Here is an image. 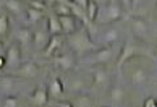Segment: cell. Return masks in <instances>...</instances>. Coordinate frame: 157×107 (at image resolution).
Returning <instances> with one entry per match:
<instances>
[{
  "label": "cell",
  "instance_id": "4",
  "mask_svg": "<svg viewBox=\"0 0 157 107\" xmlns=\"http://www.w3.org/2000/svg\"><path fill=\"white\" fill-rule=\"evenodd\" d=\"M138 55H141V49L138 46L131 44V42H126L123 46V49L120 52V58H118V68H121L126 62H130L131 58H136Z\"/></svg>",
  "mask_w": 157,
  "mask_h": 107
},
{
  "label": "cell",
  "instance_id": "24",
  "mask_svg": "<svg viewBox=\"0 0 157 107\" xmlns=\"http://www.w3.org/2000/svg\"><path fill=\"white\" fill-rule=\"evenodd\" d=\"M44 18V11L40 10H34V8H28V20H29V23H37Z\"/></svg>",
  "mask_w": 157,
  "mask_h": 107
},
{
  "label": "cell",
  "instance_id": "36",
  "mask_svg": "<svg viewBox=\"0 0 157 107\" xmlns=\"http://www.w3.org/2000/svg\"><path fill=\"white\" fill-rule=\"evenodd\" d=\"M0 55H5V52H3V44L0 42Z\"/></svg>",
  "mask_w": 157,
  "mask_h": 107
},
{
  "label": "cell",
  "instance_id": "9",
  "mask_svg": "<svg viewBox=\"0 0 157 107\" xmlns=\"http://www.w3.org/2000/svg\"><path fill=\"white\" fill-rule=\"evenodd\" d=\"M49 99H50V96H49L47 88H42V86L36 88V89L33 91V94H31V102H33L34 105H39V107L45 105V104L49 102Z\"/></svg>",
  "mask_w": 157,
  "mask_h": 107
},
{
  "label": "cell",
  "instance_id": "15",
  "mask_svg": "<svg viewBox=\"0 0 157 107\" xmlns=\"http://www.w3.org/2000/svg\"><path fill=\"white\" fill-rule=\"evenodd\" d=\"M47 31H49L50 36H60V34H63L60 18L57 15H52V16L47 18Z\"/></svg>",
  "mask_w": 157,
  "mask_h": 107
},
{
  "label": "cell",
  "instance_id": "12",
  "mask_svg": "<svg viewBox=\"0 0 157 107\" xmlns=\"http://www.w3.org/2000/svg\"><path fill=\"white\" fill-rule=\"evenodd\" d=\"M60 18V23H62V29H63V34H73L78 31L76 28V18L75 15H67V16H59Z\"/></svg>",
  "mask_w": 157,
  "mask_h": 107
},
{
  "label": "cell",
  "instance_id": "33",
  "mask_svg": "<svg viewBox=\"0 0 157 107\" xmlns=\"http://www.w3.org/2000/svg\"><path fill=\"white\" fill-rule=\"evenodd\" d=\"M59 107H73V104L70 102V101H68V102H67V101H63V102L59 104Z\"/></svg>",
  "mask_w": 157,
  "mask_h": 107
},
{
  "label": "cell",
  "instance_id": "11",
  "mask_svg": "<svg viewBox=\"0 0 157 107\" xmlns=\"http://www.w3.org/2000/svg\"><path fill=\"white\" fill-rule=\"evenodd\" d=\"M62 46H63V38H62V34H60V36H50V41H49L47 47L44 49V54H45L47 57L57 55Z\"/></svg>",
  "mask_w": 157,
  "mask_h": 107
},
{
  "label": "cell",
  "instance_id": "3",
  "mask_svg": "<svg viewBox=\"0 0 157 107\" xmlns=\"http://www.w3.org/2000/svg\"><path fill=\"white\" fill-rule=\"evenodd\" d=\"M112 58H113L112 46H102V47H99V49H96L92 52L91 57L86 58V62L92 63V65H107Z\"/></svg>",
  "mask_w": 157,
  "mask_h": 107
},
{
  "label": "cell",
  "instance_id": "5",
  "mask_svg": "<svg viewBox=\"0 0 157 107\" xmlns=\"http://www.w3.org/2000/svg\"><path fill=\"white\" fill-rule=\"evenodd\" d=\"M15 75L16 76H21V78H26V80H33L39 75V67L34 62H26V63H21L18 68L15 70Z\"/></svg>",
  "mask_w": 157,
  "mask_h": 107
},
{
  "label": "cell",
  "instance_id": "19",
  "mask_svg": "<svg viewBox=\"0 0 157 107\" xmlns=\"http://www.w3.org/2000/svg\"><path fill=\"white\" fill-rule=\"evenodd\" d=\"M15 39L18 41L20 44H29L33 42V33L29 28H20L18 31L15 33Z\"/></svg>",
  "mask_w": 157,
  "mask_h": 107
},
{
  "label": "cell",
  "instance_id": "1",
  "mask_svg": "<svg viewBox=\"0 0 157 107\" xmlns=\"http://www.w3.org/2000/svg\"><path fill=\"white\" fill-rule=\"evenodd\" d=\"M67 42L70 46V49L75 54H78V55H86L88 52H94L97 49L94 41H92L91 36H89V31L86 28H81L76 33L70 34Z\"/></svg>",
  "mask_w": 157,
  "mask_h": 107
},
{
  "label": "cell",
  "instance_id": "25",
  "mask_svg": "<svg viewBox=\"0 0 157 107\" xmlns=\"http://www.w3.org/2000/svg\"><path fill=\"white\" fill-rule=\"evenodd\" d=\"M0 86H2L3 93H7V96H8V94L13 91L15 83H13V80H10V78H2V80H0Z\"/></svg>",
  "mask_w": 157,
  "mask_h": 107
},
{
  "label": "cell",
  "instance_id": "31",
  "mask_svg": "<svg viewBox=\"0 0 157 107\" xmlns=\"http://www.w3.org/2000/svg\"><path fill=\"white\" fill-rule=\"evenodd\" d=\"M117 2L121 5V7H125V8H128V10L133 7V0H117Z\"/></svg>",
  "mask_w": 157,
  "mask_h": 107
},
{
  "label": "cell",
  "instance_id": "37",
  "mask_svg": "<svg viewBox=\"0 0 157 107\" xmlns=\"http://www.w3.org/2000/svg\"><path fill=\"white\" fill-rule=\"evenodd\" d=\"M154 15L157 16V2H155V5H154Z\"/></svg>",
  "mask_w": 157,
  "mask_h": 107
},
{
  "label": "cell",
  "instance_id": "34",
  "mask_svg": "<svg viewBox=\"0 0 157 107\" xmlns=\"http://www.w3.org/2000/svg\"><path fill=\"white\" fill-rule=\"evenodd\" d=\"M92 2H96L99 7H101V5H105L107 3V0H92Z\"/></svg>",
  "mask_w": 157,
  "mask_h": 107
},
{
  "label": "cell",
  "instance_id": "35",
  "mask_svg": "<svg viewBox=\"0 0 157 107\" xmlns=\"http://www.w3.org/2000/svg\"><path fill=\"white\" fill-rule=\"evenodd\" d=\"M141 2H143V0H133V8H135V7H138V5L141 3Z\"/></svg>",
  "mask_w": 157,
  "mask_h": 107
},
{
  "label": "cell",
  "instance_id": "7",
  "mask_svg": "<svg viewBox=\"0 0 157 107\" xmlns=\"http://www.w3.org/2000/svg\"><path fill=\"white\" fill-rule=\"evenodd\" d=\"M52 63L62 70H71L76 62H75L71 54H57V55L52 57Z\"/></svg>",
  "mask_w": 157,
  "mask_h": 107
},
{
  "label": "cell",
  "instance_id": "13",
  "mask_svg": "<svg viewBox=\"0 0 157 107\" xmlns=\"http://www.w3.org/2000/svg\"><path fill=\"white\" fill-rule=\"evenodd\" d=\"M73 107H94V97L88 93H78L71 101Z\"/></svg>",
  "mask_w": 157,
  "mask_h": 107
},
{
  "label": "cell",
  "instance_id": "23",
  "mask_svg": "<svg viewBox=\"0 0 157 107\" xmlns=\"http://www.w3.org/2000/svg\"><path fill=\"white\" fill-rule=\"evenodd\" d=\"M5 7H7L8 11H11L13 15H21L23 13V7L20 0H7L5 2Z\"/></svg>",
  "mask_w": 157,
  "mask_h": 107
},
{
  "label": "cell",
  "instance_id": "20",
  "mask_svg": "<svg viewBox=\"0 0 157 107\" xmlns=\"http://www.w3.org/2000/svg\"><path fill=\"white\" fill-rule=\"evenodd\" d=\"M125 97V91H123V88L118 86V85H115L112 89H110V101H112L113 104H118L121 102Z\"/></svg>",
  "mask_w": 157,
  "mask_h": 107
},
{
  "label": "cell",
  "instance_id": "16",
  "mask_svg": "<svg viewBox=\"0 0 157 107\" xmlns=\"http://www.w3.org/2000/svg\"><path fill=\"white\" fill-rule=\"evenodd\" d=\"M49 41H50V34L49 31H36V33H33V42L34 46L37 47V49H45L49 44Z\"/></svg>",
  "mask_w": 157,
  "mask_h": 107
},
{
  "label": "cell",
  "instance_id": "17",
  "mask_svg": "<svg viewBox=\"0 0 157 107\" xmlns=\"http://www.w3.org/2000/svg\"><path fill=\"white\" fill-rule=\"evenodd\" d=\"M54 15H57V16L73 15L71 0H65V2H55V3H54Z\"/></svg>",
  "mask_w": 157,
  "mask_h": 107
},
{
  "label": "cell",
  "instance_id": "6",
  "mask_svg": "<svg viewBox=\"0 0 157 107\" xmlns=\"http://www.w3.org/2000/svg\"><path fill=\"white\" fill-rule=\"evenodd\" d=\"M5 58H7V65L10 67H20L21 65V49L18 44L8 46V49L5 50Z\"/></svg>",
  "mask_w": 157,
  "mask_h": 107
},
{
  "label": "cell",
  "instance_id": "26",
  "mask_svg": "<svg viewBox=\"0 0 157 107\" xmlns=\"http://www.w3.org/2000/svg\"><path fill=\"white\" fill-rule=\"evenodd\" d=\"M2 107H18V99L8 94V96H5L2 99Z\"/></svg>",
  "mask_w": 157,
  "mask_h": 107
},
{
  "label": "cell",
  "instance_id": "29",
  "mask_svg": "<svg viewBox=\"0 0 157 107\" xmlns=\"http://www.w3.org/2000/svg\"><path fill=\"white\" fill-rule=\"evenodd\" d=\"M143 107H157V99L154 96H149L144 99V102H143Z\"/></svg>",
  "mask_w": 157,
  "mask_h": 107
},
{
  "label": "cell",
  "instance_id": "2",
  "mask_svg": "<svg viewBox=\"0 0 157 107\" xmlns=\"http://www.w3.org/2000/svg\"><path fill=\"white\" fill-rule=\"evenodd\" d=\"M123 16V11H121V5L117 0H112L105 5H102V8H99V15H97V21L102 23V25H109V23H115L118 21L120 18Z\"/></svg>",
  "mask_w": 157,
  "mask_h": 107
},
{
  "label": "cell",
  "instance_id": "28",
  "mask_svg": "<svg viewBox=\"0 0 157 107\" xmlns=\"http://www.w3.org/2000/svg\"><path fill=\"white\" fill-rule=\"evenodd\" d=\"M8 33V18L7 15H0V36Z\"/></svg>",
  "mask_w": 157,
  "mask_h": 107
},
{
  "label": "cell",
  "instance_id": "27",
  "mask_svg": "<svg viewBox=\"0 0 157 107\" xmlns=\"http://www.w3.org/2000/svg\"><path fill=\"white\" fill-rule=\"evenodd\" d=\"M28 7H31L34 10H40V11H47V3L45 2H39V0H29L28 2Z\"/></svg>",
  "mask_w": 157,
  "mask_h": 107
},
{
  "label": "cell",
  "instance_id": "39",
  "mask_svg": "<svg viewBox=\"0 0 157 107\" xmlns=\"http://www.w3.org/2000/svg\"><path fill=\"white\" fill-rule=\"evenodd\" d=\"M23 2H29V0H23Z\"/></svg>",
  "mask_w": 157,
  "mask_h": 107
},
{
  "label": "cell",
  "instance_id": "40",
  "mask_svg": "<svg viewBox=\"0 0 157 107\" xmlns=\"http://www.w3.org/2000/svg\"><path fill=\"white\" fill-rule=\"evenodd\" d=\"M39 2H45V0H39Z\"/></svg>",
  "mask_w": 157,
  "mask_h": 107
},
{
  "label": "cell",
  "instance_id": "8",
  "mask_svg": "<svg viewBox=\"0 0 157 107\" xmlns=\"http://www.w3.org/2000/svg\"><path fill=\"white\" fill-rule=\"evenodd\" d=\"M109 80H110L109 71L102 65H96V68L92 70V85L94 86H105Z\"/></svg>",
  "mask_w": 157,
  "mask_h": 107
},
{
  "label": "cell",
  "instance_id": "30",
  "mask_svg": "<svg viewBox=\"0 0 157 107\" xmlns=\"http://www.w3.org/2000/svg\"><path fill=\"white\" fill-rule=\"evenodd\" d=\"M71 2L76 5V7H79L81 10H88V5H89V0H71Z\"/></svg>",
  "mask_w": 157,
  "mask_h": 107
},
{
  "label": "cell",
  "instance_id": "22",
  "mask_svg": "<svg viewBox=\"0 0 157 107\" xmlns=\"http://www.w3.org/2000/svg\"><path fill=\"white\" fill-rule=\"evenodd\" d=\"M99 5L96 2H92V0H89V5H88V10H86V16H88L89 21H97V15H99Z\"/></svg>",
  "mask_w": 157,
  "mask_h": 107
},
{
  "label": "cell",
  "instance_id": "38",
  "mask_svg": "<svg viewBox=\"0 0 157 107\" xmlns=\"http://www.w3.org/2000/svg\"><path fill=\"white\" fill-rule=\"evenodd\" d=\"M155 55H157V42H155Z\"/></svg>",
  "mask_w": 157,
  "mask_h": 107
},
{
  "label": "cell",
  "instance_id": "21",
  "mask_svg": "<svg viewBox=\"0 0 157 107\" xmlns=\"http://www.w3.org/2000/svg\"><path fill=\"white\" fill-rule=\"evenodd\" d=\"M118 38H120V34H118V31L115 28H110V29H107L105 33H104V42H105V46H112L115 41H118Z\"/></svg>",
  "mask_w": 157,
  "mask_h": 107
},
{
  "label": "cell",
  "instance_id": "10",
  "mask_svg": "<svg viewBox=\"0 0 157 107\" xmlns=\"http://www.w3.org/2000/svg\"><path fill=\"white\" fill-rule=\"evenodd\" d=\"M130 23H131L133 33H135L138 38H143V36H146L149 26H147V21L144 20V18H141V16H133L131 20H130Z\"/></svg>",
  "mask_w": 157,
  "mask_h": 107
},
{
  "label": "cell",
  "instance_id": "18",
  "mask_svg": "<svg viewBox=\"0 0 157 107\" xmlns=\"http://www.w3.org/2000/svg\"><path fill=\"white\" fill-rule=\"evenodd\" d=\"M128 80H130L133 85H141L147 80V73L146 70L141 68V67H136L135 70H131V73L128 75Z\"/></svg>",
  "mask_w": 157,
  "mask_h": 107
},
{
  "label": "cell",
  "instance_id": "32",
  "mask_svg": "<svg viewBox=\"0 0 157 107\" xmlns=\"http://www.w3.org/2000/svg\"><path fill=\"white\" fill-rule=\"evenodd\" d=\"M5 65H7V58H5V55H0V70H2Z\"/></svg>",
  "mask_w": 157,
  "mask_h": 107
},
{
  "label": "cell",
  "instance_id": "14",
  "mask_svg": "<svg viewBox=\"0 0 157 107\" xmlns=\"http://www.w3.org/2000/svg\"><path fill=\"white\" fill-rule=\"evenodd\" d=\"M47 91H49V96L54 97V99H60L63 96V83L60 78H52V81L49 83L47 86Z\"/></svg>",
  "mask_w": 157,
  "mask_h": 107
}]
</instances>
